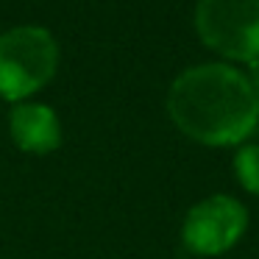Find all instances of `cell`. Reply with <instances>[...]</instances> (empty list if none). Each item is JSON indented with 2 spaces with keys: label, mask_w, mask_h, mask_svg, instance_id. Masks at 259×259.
<instances>
[{
  "label": "cell",
  "mask_w": 259,
  "mask_h": 259,
  "mask_svg": "<svg viewBox=\"0 0 259 259\" xmlns=\"http://www.w3.org/2000/svg\"><path fill=\"white\" fill-rule=\"evenodd\" d=\"M167 112L201 145H237L259 125V98L248 75L229 64H198L173 81Z\"/></svg>",
  "instance_id": "cell-1"
},
{
  "label": "cell",
  "mask_w": 259,
  "mask_h": 259,
  "mask_svg": "<svg viewBox=\"0 0 259 259\" xmlns=\"http://www.w3.org/2000/svg\"><path fill=\"white\" fill-rule=\"evenodd\" d=\"M59 62L56 39L39 25H20L0 34V95L25 98L51 81Z\"/></svg>",
  "instance_id": "cell-2"
},
{
  "label": "cell",
  "mask_w": 259,
  "mask_h": 259,
  "mask_svg": "<svg viewBox=\"0 0 259 259\" xmlns=\"http://www.w3.org/2000/svg\"><path fill=\"white\" fill-rule=\"evenodd\" d=\"M195 28L212 51L251 62L259 56V0H198Z\"/></svg>",
  "instance_id": "cell-3"
},
{
  "label": "cell",
  "mask_w": 259,
  "mask_h": 259,
  "mask_svg": "<svg viewBox=\"0 0 259 259\" xmlns=\"http://www.w3.org/2000/svg\"><path fill=\"white\" fill-rule=\"evenodd\" d=\"M248 226V212L231 195H209L187 212L181 237L187 251L198 256H218L229 251Z\"/></svg>",
  "instance_id": "cell-4"
},
{
  "label": "cell",
  "mask_w": 259,
  "mask_h": 259,
  "mask_svg": "<svg viewBox=\"0 0 259 259\" xmlns=\"http://www.w3.org/2000/svg\"><path fill=\"white\" fill-rule=\"evenodd\" d=\"M12 137L23 151H34V153L53 151L62 140L56 112L42 106V103H20L12 112Z\"/></svg>",
  "instance_id": "cell-5"
},
{
  "label": "cell",
  "mask_w": 259,
  "mask_h": 259,
  "mask_svg": "<svg viewBox=\"0 0 259 259\" xmlns=\"http://www.w3.org/2000/svg\"><path fill=\"white\" fill-rule=\"evenodd\" d=\"M234 173L248 192L259 195V142H248L234 156Z\"/></svg>",
  "instance_id": "cell-6"
},
{
  "label": "cell",
  "mask_w": 259,
  "mask_h": 259,
  "mask_svg": "<svg viewBox=\"0 0 259 259\" xmlns=\"http://www.w3.org/2000/svg\"><path fill=\"white\" fill-rule=\"evenodd\" d=\"M248 84H251V90L256 92V98H259V56L248 62Z\"/></svg>",
  "instance_id": "cell-7"
}]
</instances>
